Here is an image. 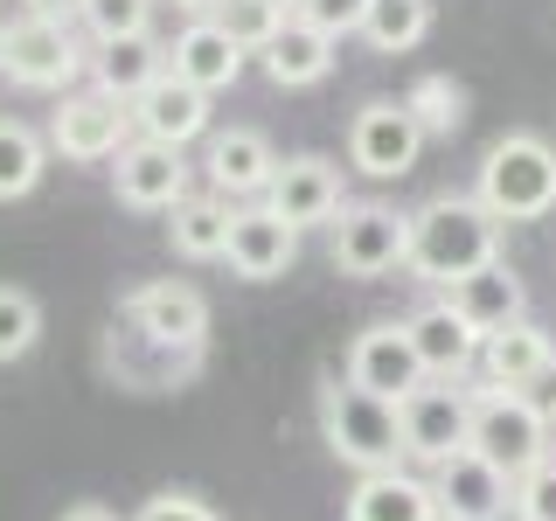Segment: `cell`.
Instances as JSON below:
<instances>
[{"label": "cell", "mask_w": 556, "mask_h": 521, "mask_svg": "<svg viewBox=\"0 0 556 521\" xmlns=\"http://www.w3.org/2000/svg\"><path fill=\"white\" fill-rule=\"evenodd\" d=\"M501 230L508 223L494 216L480 195H431L425 208L410 216V257L404 271L417 278V285H459L466 271L494 265L501 257Z\"/></svg>", "instance_id": "6da1fadb"}, {"label": "cell", "mask_w": 556, "mask_h": 521, "mask_svg": "<svg viewBox=\"0 0 556 521\" xmlns=\"http://www.w3.org/2000/svg\"><path fill=\"white\" fill-rule=\"evenodd\" d=\"M320 439L341 466L355 473H390L404 466V417H396L390 396L362 390V382H327L320 390Z\"/></svg>", "instance_id": "7a4b0ae2"}, {"label": "cell", "mask_w": 556, "mask_h": 521, "mask_svg": "<svg viewBox=\"0 0 556 521\" xmlns=\"http://www.w3.org/2000/svg\"><path fill=\"white\" fill-rule=\"evenodd\" d=\"M473 195L501 223H543L556 208V147L543 132H501L480 161Z\"/></svg>", "instance_id": "3957f363"}, {"label": "cell", "mask_w": 556, "mask_h": 521, "mask_svg": "<svg viewBox=\"0 0 556 521\" xmlns=\"http://www.w3.org/2000/svg\"><path fill=\"white\" fill-rule=\"evenodd\" d=\"M473 452L494 459L508 480H521L529 466L549 459V424L529 410L521 390H501V382H473Z\"/></svg>", "instance_id": "277c9868"}, {"label": "cell", "mask_w": 556, "mask_h": 521, "mask_svg": "<svg viewBox=\"0 0 556 521\" xmlns=\"http://www.w3.org/2000/svg\"><path fill=\"white\" fill-rule=\"evenodd\" d=\"M0 69L22 91H70L77 69H91V56H84L70 22H56V14H22V22H8V35H0Z\"/></svg>", "instance_id": "5b68a950"}, {"label": "cell", "mask_w": 556, "mask_h": 521, "mask_svg": "<svg viewBox=\"0 0 556 521\" xmlns=\"http://www.w3.org/2000/svg\"><path fill=\"white\" fill-rule=\"evenodd\" d=\"M396 417H404V459L445 466L452 452L473 445V382H439L431 376L425 390H410L404 404H396Z\"/></svg>", "instance_id": "8992f818"}, {"label": "cell", "mask_w": 556, "mask_h": 521, "mask_svg": "<svg viewBox=\"0 0 556 521\" xmlns=\"http://www.w3.org/2000/svg\"><path fill=\"white\" fill-rule=\"evenodd\" d=\"M425 126L404 98H369L355 118H348V167L369 174V181H404L425 153Z\"/></svg>", "instance_id": "52a82bcc"}, {"label": "cell", "mask_w": 556, "mask_h": 521, "mask_svg": "<svg viewBox=\"0 0 556 521\" xmlns=\"http://www.w3.org/2000/svg\"><path fill=\"white\" fill-rule=\"evenodd\" d=\"M410 257V216L390 202H348L334 216V271L348 278H390Z\"/></svg>", "instance_id": "ba28073f"}, {"label": "cell", "mask_w": 556, "mask_h": 521, "mask_svg": "<svg viewBox=\"0 0 556 521\" xmlns=\"http://www.w3.org/2000/svg\"><path fill=\"white\" fill-rule=\"evenodd\" d=\"M188 181H195L188 147H167V139H147V132H132L126 147H118V161H112L118 202H126V208H147V216H167L174 202H188V195H195Z\"/></svg>", "instance_id": "9c48e42d"}, {"label": "cell", "mask_w": 556, "mask_h": 521, "mask_svg": "<svg viewBox=\"0 0 556 521\" xmlns=\"http://www.w3.org/2000/svg\"><path fill=\"white\" fill-rule=\"evenodd\" d=\"M132 139V104L104 91H63L49 112V147L63 161H118V147Z\"/></svg>", "instance_id": "30bf717a"}, {"label": "cell", "mask_w": 556, "mask_h": 521, "mask_svg": "<svg viewBox=\"0 0 556 521\" xmlns=\"http://www.w3.org/2000/svg\"><path fill=\"white\" fill-rule=\"evenodd\" d=\"M118 320L147 341H167V347H202L208 341V300L188 278H147L118 300Z\"/></svg>", "instance_id": "8fae6325"}, {"label": "cell", "mask_w": 556, "mask_h": 521, "mask_svg": "<svg viewBox=\"0 0 556 521\" xmlns=\"http://www.w3.org/2000/svg\"><path fill=\"white\" fill-rule=\"evenodd\" d=\"M348 382H362V390L404 404L410 390L431 382V369H425V355H417V341H410L404 320H376V327H362V334L348 341Z\"/></svg>", "instance_id": "7c38bea8"}, {"label": "cell", "mask_w": 556, "mask_h": 521, "mask_svg": "<svg viewBox=\"0 0 556 521\" xmlns=\"http://www.w3.org/2000/svg\"><path fill=\"white\" fill-rule=\"evenodd\" d=\"M265 202L292 223V230H334V216L348 208V188H341L334 161H320V153H292V161H278Z\"/></svg>", "instance_id": "4fadbf2b"}, {"label": "cell", "mask_w": 556, "mask_h": 521, "mask_svg": "<svg viewBox=\"0 0 556 521\" xmlns=\"http://www.w3.org/2000/svg\"><path fill=\"white\" fill-rule=\"evenodd\" d=\"M292 257H300V230H292L271 202H237L223 265H230L237 278H251V285H265V278H286L292 271Z\"/></svg>", "instance_id": "5bb4252c"}, {"label": "cell", "mask_w": 556, "mask_h": 521, "mask_svg": "<svg viewBox=\"0 0 556 521\" xmlns=\"http://www.w3.org/2000/svg\"><path fill=\"white\" fill-rule=\"evenodd\" d=\"M431 486H439L445 521H501V514H515V480L501 473L494 459H480L473 445L452 452L445 466H431Z\"/></svg>", "instance_id": "9a60e30c"}, {"label": "cell", "mask_w": 556, "mask_h": 521, "mask_svg": "<svg viewBox=\"0 0 556 521\" xmlns=\"http://www.w3.org/2000/svg\"><path fill=\"white\" fill-rule=\"evenodd\" d=\"M202 174L223 202H265L271 174H278V153L257 126H230V132H208V153H202Z\"/></svg>", "instance_id": "2e32d148"}, {"label": "cell", "mask_w": 556, "mask_h": 521, "mask_svg": "<svg viewBox=\"0 0 556 521\" xmlns=\"http://www.w3.org/2000/svg\"><path fill=\"white\" fill-rule=\"evenodd\" d=\"M404 327H410L417 355H425V369L439 376V382H466V376L480 369V341H486V334H480V327L466 320V313L452 306V300H431V306H417Z\"/></svg>", "instance_id": "e0dca14e"}, {"label": "cell", "mask_w": 556, "mask_h": 521, "mask_svg": "<svg viewBox=\"0 0 556 521\" xmlns=\"http://www.w3.org/2000/svg\"><path fill=\"white\" fill-rule=\"evenodd\" d=\"M167 69L216 98V91H230L243 77V49L230 42V28H223L216 14H188V28L174 35V49H167Z\"/></svg>", "instance_id": "ac0fdd59"}, {"label": "cell", "mask_w": 556, "mask_h": 521, "mask_svg": "<svg viewBox=\"0 0 556 521\" xmlns=\"http://www.w3.org/2000/svg\"><path fill=\"white\" fill-rule=\"evenodd\" d=\"M132 132L167 139V147L202 139V132H208V91H195L188 77H174V69H167L161 84H147V91L132 98Z\"/></svg>", "instance_id": "d6986e66"}, {"label": "cell", "mask_w": 556, "mask_h": 521, "mask_svg": "<svg viewBox=\"0 0 556 521\" xmlns=\"http://www.w3.org/2000/svg\"><path fill=\"white\" fill-rule=\"evenodd\" d=\"M348 521H445L439 486L390 466V473H355V494H348Z\"/></svg>", "instance_id": "ffe728a7"}, {"label": "cell", "mask_w": 556, "mask_h": 521, "mask_svg": "<svg viewBox=\"0 0 556 521\" xmlns=\"http://www.w3.org/2000/svg\"><path fill=\"white\" fill-rule=\"evenodd\" d=\"M445 300L466 313V320L480 327V334H501V327H515L521 313H529V285L508 271V257H494V265L466 271L459 285H445Z\"/></svg>", "instance_id": "44dd1931"}, {"label": "cell", "mask_w": 556, "mask_h": 521, "mask_svg": "<svg viewBox=\"0 0 556 521\" xmlns=\"http://www.w3.org/2000/svg\"><path fill=\"white\" fill-rule=\"evenodd\" d=\"M167 77V49L153 42V35H118V42H98L91 49V91L132 104L147 84Z\"/></svg>", "instance_id": "7402d4cb"}, {"label": "cell", "mask_w": 556, "mask_h": 521, "mask_svg": "<svg viewBox=\"0 0 556 521\" xmlns=\"http://www.w3.org/2000/svg\"><path fill=\"white\" fill-rule=\"evenodd\" d=\"M334 49H341L334 35H320L313 22H300V14H292V22L265 42V77L278 84V91H313V84L334 69Z\"/></svg>", "instance_id": "603a6c76"}, {"label": "cell", "mask_w": 556, "mask_h": 521, "mask_svg": "<svg viewBox=\"0 0 556 521\" xmlns=\"http://www.w3.org/2000/svg\"><path fill=\"white\" fill-rule=\"evenodd\" d=\"M112 369H118V382L126 390H174V382H188L202 369V347H167V341H147V334H112Z\"/></svg>", "instance_id": "cb8c5ba5"}, {"label": "cell", "mask_w": 556, "mask_h": 521, "mask_svg": "<svg viewBox=\"0 0 556 521\" xmlns=\"http://www.w3.org/2000/svg\"><path fill=\"white\" fill-rule=\"evenodd\" d=\"M230 216H237V202H223L216 188H208V195L174 202V208H167V243H174V257H188V265H216V257L230 251Z\"/></svg>", "instance_id": "d4e9b609"}, {"label": "cell", "mask_w": 556, "mask_h": 521, "mask_svg": "<svg viewBox=\"0 0 556 521\" xmlns=\"http://www.w3.org/2000/svg\"><path fill=\"white\" fill-rule=\"evenodd\" d=\"M549 355H556L549 327L521 313L515 327H501V334H486V341H480V382H501V390H521V382H529L535 369H543Z\"/></svg>", "instance_id": "484cf974"}, {"label": "cell", "mask_w": 556, "mask_h": 521, "mask_svg": "<svg viewBox=\"0 0 556 521\" xmlns=\"http://www.w3.org/2000/svg\"><path fill=\"white\" fill-rule=\"evenodd\" d=\"M425 35H431V0H369V14H362V42L376 56H410Z\"/></svg>", "instance_id": "4316f807"}, {"label": "cell", "mask_w": 556, "mask_h": 521, "mask_svg": "<svg viewBox=\"0 0 556 521\" xmlns=\"http://www.w3.org/2000/svg\"><path fill=\"white\" fill-rule=\"evenodd\" d=\"M42 174H49V139L22 126V118H0V202L35 195Z\"/></svg>", "instance_id": "83f0119b"}, {"label": "cell", "mask_w": 556, "mask_h": 521, "mask_svg": "<svg viewBox=\"0 0 556 521\" xmlns=\"http://www.w3.org/2000/svg\"><path fill=\"white\" fill-rule=\"evenodd\" d=\"M404 104L417 112V126H425L431 139H452L466 126V84H452L445 69H431V77H417L410 91H404Z\"/></svg>", "instance_id": "f1b7e54d"}, {"label": "cell", "mask_w": 556, "mask_h": 521, "mask_svg": "<svg viewBox=\"0 0 556 521\" xmlns=\"http://www.w3.org/2000/svg\"><path fill=\"white\" fill-rule=\"evenodd\" d=\"M216 22L230 28V42L243 49V56H265V42H271V35L292 22V14L278 8V0H223V8H216Z\"/></svg>", "instance_id": "f546056e"}, {"label": "cell", "mask_w": 556, "mask_h": 521, "mask_svg": "<svg viewBox=\"0 0 556 521\" xmlns=\"http://www.w3.org/2000/svg\"><path fill=\"white\" fill-rule=\"evenodd\" d=\"M42 341V300L22 285H0V361H22Z\"/></svg>", "instance_id": "4dcf8cb0"}, {"label": "cell", "mask_w": 556, "mask_h": 521, "mask_svg": "<svg viewBox=\"0 0 556 521\" xmlns=\"http://www.w3.org/2000/svg\"><path fill=\"white\" fill-rule=\"evenodd\" d=\"M91 42H118V35H153V0H84L77 14Z\"/></svg>", "instance_id": "1f68e13d"}, {"label": "cell", "mask_w": 556, "mask_h": 521, "mask_svg": "<svg viewBox=\"0 0 556 521\" xmlns=\"http://www.w3.org/2000/svg\"><path fill=\"white\" fill-rule=\"evenodd\" d=\"M515 521H556V452L515 480Z\"/></svg>", "instance_id": "d6a6232c"}, {"label": "cell", "mask_w": 556, "mask_h": 521, "mask_svg": "<svg viewBox=\"0 0 556 521\" xmlns=\"http://www.w3.org/2000/svg\"><path fill=\"white\" fill-rule=\"evenodd\" d=\"M292 14H300V22H313L320 35H334V42H341V35H362V14H369V0H300Z\"/></svg>", "instance_id": "836d02e7"}, {"label": "cell", "mask_w": 556, "mask_h": 521, "mask_svg": "<svg viewBox=\"0 0 556 521\" xmlns=\"http://www.w3.org/2000/svg\"><path fill=\"white\" fill-rule=\"evenodd\" d=\"M132 521H216V508H208V500H195V494H153Z\"/></svg>", "instance_id": "e575fe53"}, {"label": "cell", "mask_w": 556, "mask_h": 521, "mask_svg": "<svg viewBox=\"0 0 556 521\" xmlns=\"http://www.w3.org/2000/svg\"><path fill=\"white\" fill-rule=\"evenodd\" d=\"M521 396H529V410H535V417H543V424L556 431V355H549V361H543V369H535L529 382H521Z\"/></svg>", "instance_id": "d590c367"}, {"label": "cell", "mask_w": 556, "mask_h": 521, "mask_svg": "<svg viewBox=\"0 0 556 521\" xmlns=\"http://www.w3.org/2000/svg\"><path fill=\"white\" fill-rule=\"evenodd\" d=\"M22 14H56V22H70V14H84V0H22Z\"/></svg>", "instance_id": "8d00e7d4"}, {"label": "cell", "mask_w": 556, "mask_h": 521, "mask_svg": "<svg viewBox=\"0 0 556 521\" xmlns=\"http://www.w3.org/2000/svg\"><path fill=\"white\" fill-rule=\"evenodd\" d=\"M63 521H118V514L98 508V500H77V508H63Z\"/></svg>", "instance_id": "74e56055"}, {"label": "cell", "mask_w": 556, "mask_h": 521, "mask_svg": "<svg viewBox=\"0 0 556 521\" xmlns=\"http://www.w3.org/2000/svg\"><path fill=\"white\" fill-rule=\"evenodd\" d=\"M174 8H181V14H216L223 0H174Z\"/></svg>", "instance_id": "f35d334b"}, {"label": "cell", "mask_w": 556, "mask_h": 521, "mask_svg": "<svg viewBox=\"0 0 556 521\" xmlns=\"http://www.w3.org/2000/svg\"><path fill=\"white\" fill-rule=\"evenodd\" d=\"M278 8H286V14H292V8H300V0H278Z\"/></svg>", "instance_id": "ab89813d"}, {"label": "cell", "mask_w": 556, "mask_h": 521, "mask_svg": "<svg viewBox=\"0 0 556 521\" xmlns=\"http://www.w3.org/2000/svg\"><path fill=\"white\" fill-rule=\"evenodd\" d=\"M0 35H8V28H0Z\"/></svg>", "instance_id": "60d3db41"}]
</instances>
